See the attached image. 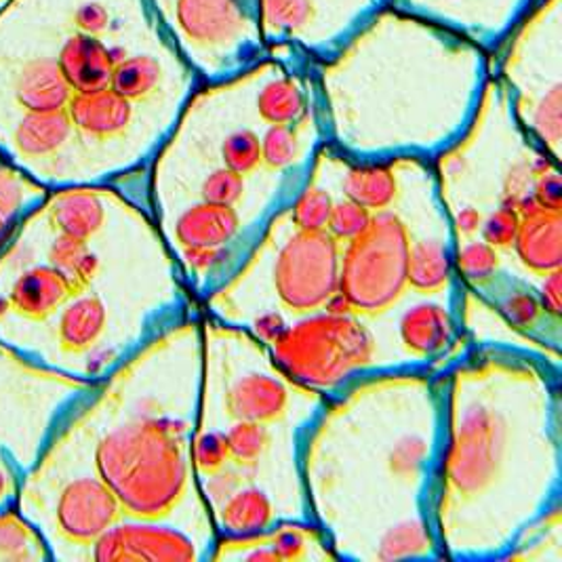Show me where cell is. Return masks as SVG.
<instances>
[{
	"mask_svg": "<svg viewBox=\"0 0 562 562\" xmlns=\"http://www.w3.org/2000/svg\"><path fill=\"white\" fill-rule=\"evenodd\" d=\"M116 205L100 186H66L0 243V344L100 384L116 360L112 259L102 249Z\"/></svg>",
	"mask_w": 562,
	"mask_h": 562,
	"instance_id": "6da1fadb",
	"label": "cell"
},
{
	"mask_svg": "<svg viewBox=\"0 0 562 562\" xmlns=\"http://www.w3.org/2000/svg\"><path fill=\"white\" fill-rule=\"evenodd\" d=\"M55 436L102 479L125 518L158 520L173 510L186 493L183 432L169 417L137 411L105 424L95 435L70 413Z\"/></svg>",
	"mask_w": 562,
	"mask_h": 562,
	"instance_id": "7a4b0ae2",
	"label": "cell"
},
{
	"mask_svg": "<svg viewBox=\"0 0 562 562\" xmlns=\"http://www.w3.org/2000/svg\"><path fill=\"white\" fill-rule=\"evenodd\" d=\"M95 385L36 364L0 344V510L15 508L24 476Z\"/></svg>",
	"mask_w": 562,
	"mask_h": 562,
	"instance_id": "3957f363",
	"label": "cell"
},
{
	"mask_svg": "<svg viewBox=\"0 0 562 562\" xmlns=\"http://www.w3.org/2000/svg\"><path fill=\"white\" fill-rule=\"evenodd\" d=\"M409 232L396 215H373L341 261L339 295L350 310L380 314L407 291Z\"/></svg>",
	"mask_w": 562,
	"mask_h": 562,
	"instance_id": "277c9868",
	"label": "cell"
},
{
	"mask_svg": "<svg viewBox=\"0 0 562 562\" xmlns=\"http://www.w3.org/2000/svg\"><path fill=\"white\" fill-rule=\"evenodd\" d=\"M274 350L286 373L306 384L327 387L369 364L375 346L360 323L329 312L284 329L274 341Z\"/></svg>",
	"mask_w": 562,
	"mask_h": 562,
	"instance_id": "5b68a950",
	"label": "cell"
},
{
	"mask_svg": "<svg viewBox=\"0 0 562 562\" xmlns=\"http://www.w3.org/2000/svg\"><path fill=\"white\" fill-rule=\"evenodd\" d=\"M510 428L493 407L476 403L456 426L445 458V485L460 499L485 493L495 483L506 453Z\"/></svg>",
	"mask_w": 562,
	"mask_h": 562,
	"instance_id": "8992f818",
	"label": "cell"
},
{
	"mask_svg": "<svg viewBox=\"0 0 562 562\" xmlns=\"http://www.w3.org/2000/svg\"><path fill=\"white\" fill-rule=\"evenodd\" d=\"M339 243L329 232L297 231L277 259V293L289 310L314 312L339 291Z\"/></svg>",
	"mask_w": 562,
	"mask_h": 562,
	"instance_id": "52a82bcc",
	"label": "cell"
},
{
	"mask_svg": "<svg viewBox=\"0 0 562 562\" xmlns=\"http://www.w3.org/2000/svg\"><path fill=\"white\" fill-rule=\"evenodd\" d=\"M85 559L98 562H186L194 559V548L178 531L154 527L146 520H121L91 543Z\"/></svg>",
	"mask_w": 562,
	"mask_h": 562,
	"instance_id": "ba28073f",
	"label": "cell"
},
{
	"mask_svg": "<svg viewBox=\"0 0 562 562\" xmlns=\"http://www.w3.org/2000/svg\"><path fill=\"white\" fill-rule=\"evenodd\" d=\"M66 112L75 128V142H112L123 137L133 123V103L110 87L72 93Z\"/></svg>",
	"mask_w": 562,
	"mask_h": 562,
	"instance_id": "9c48e42d",
	"label": "cell"
},
{
	"mask_svg": "<svg viewBox=\"0 0 562 562\" xmlns=\"http://www.w3.org/2000/svg\"><path fill=\"white\" fill-rule=\"evenodd\" d=\"M70 98L72 89L53 57L32 59L15 75L13 100L20 110V119L26 114L64 112Z\"/></svg>",
	"mask_w": 562,
	"mask_h": 562,
	"instance_id": "30bf717a",
	"label": "cell"
},
{
	"mask_svg": "<svg viewBox=\"0 0 562 562\" xmlns=\"http://www.w3.org/2000/svg\"><path fill=\"white\" fill-rule=\"evenodd\" d=\"M121 61L93 34L78 32L61 47L57 64L72 93H91L110 87L112 70Z\"/></svg>",
	"mask_w": 562,
	"mask_h": 562,
	"instance_id": "8fae6325",
	"label": "cell"
},
{
	"mask_svg": "<svg viewBox=\"0 0 562 562\" xmlns=\"http://www.w3.org/2000/svg\"><path fill=\"white\" fill-rule=\"evenodd\" d=\"M514 245L522 263L537 274H550L561 270V213L537 209L533 213L520 215V228L514 238Z\"/></svg>",
	"mask_w": 562,
	"mask_h": 562,
	"instance_id": "7c38bea8",
	"label": "cell"
},
{
	"mask_svg": "<svg viewBox=\"0 0 562 562\" xmlns=\"http://www.w3.org/2000/svg\"><path fill=\"white\" fill-rule=\"evenodd\" d=\"M178 22L192 41L224 45L243 30V11L236 0H178Z\"/></svg>",
	"mask_w": 562,
	"mask_h": 562,
	"instance_id": "4fadbf2b",
	"label": "cell"
},
{
	"mask_svg": "<svg viewBox=\"0 0 562 562\" xmlns=\"http://www.w3.org/2000/svg\"><path fill=\"white\" fill-rule=\"evenodd\" d=\"M286 403V390L277 380L257 373L236 382L226 396V409L236 422H256L263 426L282 417Z\"/></svg>",
	"mask_w": 562,
	"mask_h": 562,
	"instance_id": "5bb4252c",
	"label": "cell"
},
{
	"mask_svg": "<svg viewBox=\"0 0 562 562\" xmlns=\"http://www.w3.org/2000/svg\"><path fill=\"white\" fill-rule=\"evenodd\" d=\"M240 220L234 206L203 201L188 209L176 224V236L183 249L222 247L238 232Z\"/></svg>",
	"mask_w": 562,
	"mask_h": 562,
	"instance_id": "9a60e30c",
	"label": "cell"
},
{
	"mask_svg": "<svg viewBox=\"0 0 562 562\" xmlns=\"http://www.w3.org/2000/svg\"><path fill=\"white\" fill-rule=\"evenodd\" d=\"M49 190L38 181L27 178L24 171L13 167L0 156V243L7 232L22 220L30 209L38 205Z\"/></svg>",
	"mask_w": 562,
	"mask_h": 562,
	"instance_id": "2e32d148",
	"label": "cell"
},
{
	"mask_svg": "<svg viewBox=\"0 0 562 562\" xmlns=\"http://www.w3.org/2000/svg\"><path fill=\"white\" fill-rule=\"evenodd\" d=\"M451 318L438 306H419L405 314L401 337L407 350L417 357H432L445 350L451 339Z\"/></svg>",
	"mask_w": 562,
	"mask_h": 562,
	"instance_id": "e0dca14e",
	"label": "cell"
},
{
	"mask_svg": "<svg viewBox=\"0 0 562 562\" xmlns=\"http://www.w3.org/2000/svg\"><path fill=\"white\" fill-rule=\"evenodd\" d=\"M52 552L38 529L18 508L0 510V562H49Z\"/></svg>",
	"mask_w": 562,
	"mask_h": 562,
	"instance_id": "ac0fdd59",
	"label": "cell"
},
{
	"mask_svg": "<svg viewBox=\"0 0 562 562\" xmlns=\"http://www.w3.org/2000/svg\"><path fill=\"white\" fill-rule=\"evenodd\" d=\"M451 277V259L438 240H419L409 247L407 284L419 293L445 289Z\"/></svg>",
	"mask_w": 562,
	"mask_h": 562,
	"instance_id": "d6986e66",
	"label": "cell"
},
{
	"mask_svg": "<svg viewBox=\"0 0 562 562\" xmlns=\"http://www.w3.org/2000/svg\"><path fill=\"white\" fill-rule=\"evenodd\" d=\"M226 529L236 536H256L270 527L274 518V508L270 499L256 488L238 491L226 499L222 512Z\"/></svg>",
	"mask_w": 562,
	"mask_h": 562,
	"instance_id": "ffe728a7",
	"label": "cell"
},
{
	"mask_svg": "<svg viewBox=\"0 0 562 562\" xmlns=\"http://www.w3.org/2000/svg\"><path fill=\"white\" fill-rule=\"evenodd\" d=\"M346 199L355 201L369 211H384L394 203L398 183L385 167H362L348 173L344 181Z\"/></svg>",
	"mask_w": 562,
	"mask_h": 562,
	"instance_id": "44dd1931",
	"label": "cell"
},
{
	"mask_svg": "<svg viewBox=\"0 0 562 562\" xmlns=\"http://www.w3.org/2000/svg\"><path fill=\"white\" fill-rule=\"evenodd\" d=\"M160 77H162V70L154 57L148 55L127 57L116 61L110 78V89L131 103L144 102L158 89Z\"/></svg>",
	"mask_w": 562,
	"mask_h": 562,
	"instance_id": "7402d4cb",
	"label": "cell"
},
{
	"mask_svg": "<svg viewBox=\"0 0 562 562\" xmlns=\"http://www.w3.org/2000/svg\"><path fill=\"white\" fill-rule=\"evenodd\" d=\"M257 110L270 125H291L304 112V95L293 80H272L259 91Z\"/></svg>",
	"mask_w": 562,
	"mask_h": 562,
	"instance_id": "603a6c76",
	"label": "cell"
},
{
	"mask_svg": "<svg viewBox=\"0 0 562 562\" xmlns=\"http://www.w3.org/2000/svg\"><path fill=\"white\" fill-rule=\"evenodd\" d=\"M270 445V435L263 424L256 422H238L226 435L228 458L240 465H249L261 458V453Z\"/></svg>",
	"mask_w": 562,
	"mask_h": 562,
	"instance_id": "cb8c5ba5",
	"label": "cell"
},
{
	"mask_svg": "<svg viewBox=\"0 0 562 562\" xmlns=\"http://www.w3.org/2000/svg\"><path fill=\"white\" fill-rule=\"evenodd\" d=\"M222 158L228 169L240 176L254 173L261 165V139L249 128L234 131L222 146Z\"/></svg>",
	"mask_w": 562,
	"mask_h": 562,
	"instance_id": "d4e9b609",
	"label": "cell"
},
{
	"mask_svg": "<svg viewBox=\"0 0 562 562\" xmlns=\"http://www.w3.org/2000/svg\"><path fill=\"white\" fill-rule=\"evenodd\" d=\"M428 548V536L424 531L422 522H405L385 533L378 559L382 561H396V559H409L417 557Z\"/></svg>",
	"mask_w": 562,
	"mask_h": 562,
	"instance_id": "484cf974",
	"label": "cell"
},
{
	"mask_svg": "<svg viewBox=\"0 0 562 562\" xmlns=\"http://www.w3.org/2000/svg\"><path fill=\"white\" fill-rule=\"evenodd\" d=\"M300 153V139L291 125H272L261 139V162L279 171L289 167Z\"/></svg>",
	"mask_w": 562,
	"mask_h": 562,
	"instance_id": "4316f807",
	"label": "cell"
},
{
	"mask_svg": "<svg viewBox=\"0 0 562 562\" xmlns=\"http://www.w3.org/2000/svg\"><path fill=\"white\" fill-rule=\"evenodd\" d=\"M331 209V196L325 190L310 188L297 199V203L293 206V213H291V220H293L297 231H327Z\"/></svg>",
	"mask_w": 562,
	"mask_h": 562,
	"instance_id": "83f0119b",
	"label": "cell"
},
{
	"mask_svg": "<svg viewBox=\"0 0 562 562\" xmlns=\"http://www.w3.org/2000/svg\"><path fill=\"white\" fill-rule=\"evenodd\" d=\"M373 213L355 201L346 199L337 205H333L329 222H327V232L331 234L337 243H350L355 240L358 234H362L369 226Z\"/></svg>",
	"mask_w": 562,
	"mask_h": 562,
	"instance_id": "f1b7e54d",
	"label": "cell"
},
{
	"mask_svg": "<svg viewBox=\"0 0 562 562\" xmlns=\"http://www.w3.org/2000/svg\"><path fill=\"white\" fill-rule=\"evenodd\" d=\"M261 18L274 30H297L312 18V0H259Z\"/></svg>",
	"mask_w": 562,
	"mask_h": 562,
	"instance_id": "f546056e",
	"label": "cell"
},
{
	"mask_svg": "<svg viewBox=\"0 0 562 562\" xmlns=\"http://www.w3.org/2000/svg\"><path fill=\"white\" fill-rule=\"evenodd\" d=\"M245 190L243 176L232 171L228 167L213 171L209 178L203 181V201L215 203V205L234 206Z\"/></svg>",
	"mask_w": 562,
	"mask_h": 562,
	"instance_id": "4dcf8cb0",
	"label": "cell"
},
{
	"mask_svg": "<svg viewBox=\"0 0 562 562\" xmlns=\"http://www.w3.org/2000/svg\"><path fill=\"white\" fill-rule=\"evenodd\" d=\"M537 133L552 146L561 139V85H554L537 105L536 119Z\"/></svg>",
	"mask_w": 562,
	"mask_h": 562,
	"instance_id": "1f68e13d",
	"label": "cell"
},
{
	"mask_svg": "<svg viewBox=\"0 0 562 562\" xmlns=\"http://www.w3.org/2000/svg\"><path fill=\"white\" fill-rule=\"evenodd\" d=\"M460 270L472 281L486 279L497 270L499 257L495 254V247L486 245V243H470L468 247H463L458 257Z\"/></svg>",
	"mask_w": 562,
	"mask_h": 562,
	"instance_id": "d6a6232c",
	"label": "cell"
},
{
	"mask_svg": "<svg viewBox=\"0 0 562 562\" xmlns=\"http://www.w3.org/2000/svg\"><path fill=\"white\" fill-rule=\"evenodd\" d=\"M520 228V215L516 206H499L483 226V238L491 247H510Z\"/></svg>",
	"mask_w": 562,
	"mask_h": 562,
	"instance_id": "836d02e7",
	"label": "cell"
},
{
	"mask_svg": "<svg viewBox=\"0 0 562 562\" xmlns=\"http://www.w3.org/2000/svg\"><path fill=\"white\" fill-rule=\"evenodd\" d=\"M228 460L231 458H228V447H226V435L211 432V435L201 436L196 440L194 461H196V468L205 476H213V474L222 472V468Z\"/></svg>",
	"mask_w": 562,
	"mask_h": 562,
	"instance_id": "e575fe53",
	"label": "cell"
},
{
	"mask_svg": "<svg viewBox=\"0 0 562 562\" xmlns=\"http://www.w3.org/2000/svg\"><path fill=\"white\" fill-rule=\"evenodd\" d=\"M426 453H428L426 442L422 438H417V436H409V438L401 440L392 449V453H390V470L396 476H403V479L415 476L419 465L424 463Z\"/></svg>",
	"mask_w": 562,
	"mask_h": 562,
	"instance_id": "d590c367",
	"label": "cell"
},
{
	"mask_svg": "<svg viewBox=\"0 0 562 562\" xmlns=\"http://www.w3.org/2000/svg\"><path fill=\"white\" fill-rule=\"evenodd\" d=\"M504 312L510 316L512 323H516L520 327H531L541 316L543 306L529 293H516L508 297Z\"/></svg>",
	"mask_w": 562,
	"mask_h": 562,
	"instance_id": "8d00e7d4",
	"label": "cell"
},
{
	"mask_svg": "<svg viewBox=\"0 0 562 562\" xmlns=\"http://www.w3.org/2000/svg\"><path fill=\"white\" fill-rule=\"evenodd\" d=\"M533 201L546 211H557L561 213L562 188L561 178L557 171H546L541 173L536 183Z\"/></svg>",
	"mask_w": 562,
	"mask_h": 562,
	"instance_id": "74e56055",
	"label": "cell"
},
{
	"mask_svg": "<svg viewBox=\"0 0 562 562\" xmlns=\"http://www.w3.org/2000/svg\"><path fill=\"white\" fill-rule=\"evenodd\" d=\"M279 561H297L304 557L306 550V541L300 531L295 529H282L277 536L272 537V546H270Z\"/></svg>",
	"mask_w": 562,
	"mask_h": 562,
	"instance_id": "f35d334b",
	"label": "cell"
},
{
	"mask_svg": "<svg viewBox=\"0 0 562 562\" xmlns=\"http://www.w3.org/2000/svg\"><path fill=\"white\" fill-rule=\"evenodd\" d=\"M75 20H77L80 32L95 36L98 32H102L103 27L108 26L110 18H108V11L103 9L102 4L89 2V4H82L78 9Z\"/></svg>",
	"mask_w": 562,
	"mask_h": 562,
	"instance_id": "ab89813d",
	"label": "cell"
},
{
	"mask_svg": "<svg viewBox=\"0 0 562 562\" xmlns=\"http://www.w3.org/2000/svg\"><path fill=\"white\" fill-rule=\"evenodd\" d=\"M541 306L548 310L552 316L561 314V270L550 272L541 289Z\"/></svg>",
	"mask_w": 562,
	"mask_h": 562,
	"instance_id": "60d3db41",
	"label": "cell"
},
{
	"mask_svg": "<svg viewBox=\"0 0 562 562\" xmlns=\"http://www.w3.org/2000/svg\"><path fill=\"white\" fill-rule=\"evenodd\" d=\"M186 259L190 261V266L194 270L205 272L211 266L217 263L220 247H192V249H186Z\"/></svg>",
	"mask_w": 562,
	"mask_h": 562,
	"instance_id": "b9f144b4",
	"label": "cell"
},
{
	"mask_svg": "<svg viewBox=\"0 0 562 562\" xmlns=\"http://www.w3.org/2000/svg\"><path fill=\"white\" fill-rule=\"evenodd\" d=\"M211 493H213V497L217 499V502H222V499H228L232 497L234 493H236V488H238V476H234L231 472H226V474H220L217 472V476L211 481Z\"/></svg>",
	"mask_w": 562,
	"mask_h": 562,
	"instance_id": "7bdbcfd3",
	"label": "cell"
},
{
	"mask_svg": "<svg viewBox=\"0 0 562 562\" xmlns=\"http://www.w3.org/2000/svg\"><path fill=\"white\" fill-rule=\"evenodd\" d=\"M256 327L257 333H259L263 339H270L272 344L284 333L281 316H277V314H266V316H261V318L257 321Z\"/></svg>",
	"mask_w": 562,
	"mask_h": 562,
	"instance_id": "ee69618b",
	"label": "cell"
},
{
	"mask_svg": "<svg viewBox=\"0 0 562 562\" xmlns=\"http://www.w3.org/2000/svg\"><path fill=\"white\" fill-rule=\"evenodd\" d=\"M479 226H481V215H479V211H474V209H463L460 215H458V228L463 234H472V232L479 231Z\"/></svg>",
	"mask_w": 562,
	"mask_h": 562,
	"instance_id": "f6af8a7d",
	"label": "cell"
}]
</instances>
